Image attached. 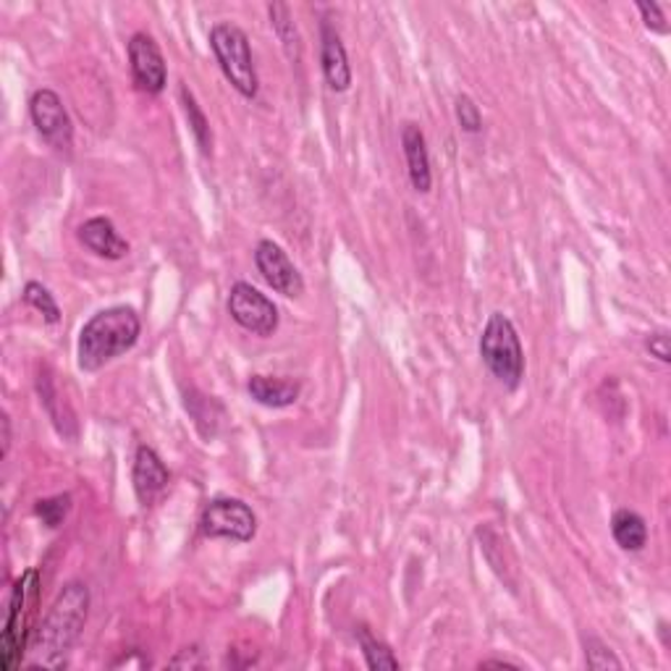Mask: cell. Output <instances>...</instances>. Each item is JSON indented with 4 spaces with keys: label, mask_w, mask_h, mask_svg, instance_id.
<instances>
[{
    "label": "cell",
    "mask_w": 671,
    "mask_h": 671,
    "mask_svg": "<svg viewBox=\"0 0 671 671\" xmlns=\"http://www.w3.org/2000/svg\"><path fill=\"white\" fill-rule=\"evenodd\" d=\"M480 669H520V667L511 661H483Z\"/></svg>",
    "instance_id": "cell-27"
},
{
    "label": "cell",
    "mask_w": 671,
    "mask_h": 671,
    "mask_svg": "<svg viewBox=\"0 0 671 671\" xmlns=\"http://www.w3.org/2000/svg\"><path fill=\"white\" fill-rule=\"evenodd\" d=\"M68 509H72V496L61 494L34 504V517L43 520V524H47V528H58V524H64Z\"/></svg>",
    "instance_id": "cell-21"
},
{
    "label": "cell",
    "mask_w": 671,
    "mask_h": 671,
    "mask_svg": "<svg viewBox=\"0 0 671 671\" xmlns=\"http://www.w3.org/2000/svg\"><path fill=\"white\" fill-rule=\"evenodd\" d=\"M87 608H89V591L82 583H68L64 591L58 593L55 604L47 612L43 627L37 629V638H34L32 653L37 656V661L32 667H51L61 669L66 663L68 648L74 646L79 638L82 627L87 621Z\"/></svg>",
    "instance_id": "cell-1"
},
{
    "label": "cell",
    "mask_w": 671,
    "mask_h": 671,
    "mask_svg": "<svg viewBox=\"0 0 671 671\" xmlns=\"http://www.w3.org/2000/svg\"><path fill=\"white\" fill-rule=\"evenodd\" d=\"M30 116L34 129L43 140L58 152H68L74 144V127L68 119V110L64 108L58 95L53 89H37L30 100Z\"/></svg>",
    "instance_id": "cell-7"
},
{
    "label": "cell",
    "mask_w": 671,
    "mask_h": 671,
    "mask_svg": "<svg viewBox=\"0 0 671 671\" xmlns=\"http://www.w3.org/2000/svg\"><path fill=\"white\" fill-rule=\"evenodd\" d=\"M321 68L325 85L334 89V93H347L351 87V66L347 47H344L342 34H338V30L328 19L321 24Z\"/></svg>",
    "instance_id": "cell-11"
},
{
    "label": "cell",
    "mask_w": 671,
    "mask_h": 671,
    "mask_svg": "<svg viewBox=\"0 0 671 671\" xmlns=\"http://www.w3.org/2000/svg\"><path fill=\"white\" fill-rule=\"evenodd\" d=\"M76 237H79V241L89 249V252L98 255V258L121 260L129 255V241L116 231L113 220L110 218L98 216L85 220V224L79 226V231H76Z\"/></svg>",
    "instance_id": "cell-13"
},
{
    "label": "cell",
    "mask_w": 671,
    "mask_h": 671,
    "mask_svg": "<svg viewBox=\"0 0 671 671\" xmlns=\"http://www.w3.org/2000/svg\"><path fill=\"white\" fill-rule=\"evenodd\" d=\"M612 535L621 551H642L648 543V524L638 511L619 509L612 517Z\"/></svg>",
    "instance_id": "cell-16"
},
{
    "label": "cell",
    "mask_w": 671,
    "mask_h": 671,
    "mask_svg": "<svg viewBox=\"0 0 671 671\" xmlns=\"http://www.w3.org/2000/svg\"><path fill=\"white\" fill-rule=\"evenodd\" d=\"M0 428H3V448H0V456H6L11 448V418H9V414H3V418H0Z\"/></svg>",
    "instance_id": "cell-26"
},
{
    "label": "cell",
    "mask_w": 671,
    "mask_h": 671,
    "mask_svg": "<svg viewBox=\"0 0 671 671\" xmlns=\"http://www.w3.org/2000/svg\"><path fill=\"white\" fill-rule=\"evenodd\" d=\"M129 68L134 87L140 93L161 95L169 82V68H165V58L150 34L137 32L129 40Z\"/></svg>",
    "instance_id": "cell-8"
},
{
    "label": "cell",
    "mask_w": 671,
    "mask_h": 671,
    "mask_svg": "<svg viewBox=\"0 0 671 671\" xmlns=\"http://www.w3.org/2000/svg\"><path fill=\"white\" fill-rule=\"evenodd\" d=\"M268 13H271V26L279 34L283 51L292 61L300 58V32H296V24L292 19V11H289V6L283 3H271L268 6Z\"/></svg>",
    "instance_id": "cell-18"
},
{
    "label": "cell",
    "mask_w": 671,
    "mask_h": 671,
    "mask_svg": "<svg viewBox=\"0 0 671 671\" xmlns=\"http://www.w3.org/2000/svg\"><path fill=\"white\" fill-rule=\"evenodd\" d=\"M585 661L587 669H621V661L598 638H585Z\"/></svg>",
    "instance_id": "cell-22"
},
{
    "label": "cell",
    "mask_w": 671,
    "mask_h": 671,
    "mask_svg": "<svg viewBox=\"0 0 671 671\" xmlns=\"http://www.w3.org/2000/svg\"><path fill=\"white\" fill-rule=\"evenodd\" d=\"M210 47L216 53V61L228 79V85L237 89L241 98H258V68H255L252 47H249L245 30L228 22L216 24L210 30Z\"/></svg>",
    "instance_id": "cell-4"
},
{
    "label": "cell",
    "mask_w": 671,
    "mask_h": 671,
    "mask_svg": "<svg viewBox=\"0 0 671 671\" xmlns=\"http://www.w3.org/2000/svg\"><path fill=\"white\" fill-rule=\"evenodd\" d=\"M480 357L498 383L507 391L520 389L524 378V351L515 323L504 313L488 317L480 334Z\"/></svg>",
    "instance_id": "cell-3"
},
{
    "label": "cell",
    "mask_w": 671,
    "mask_h": 671,
    "mask_svg": "<svg viewBox=\"0 0 671 671\" xmlns=\"http://www.w3.org/2000/svg\"><path fill=\"white\" fill-rule=\"evenodd\" d=\"M226 307L234 323H239L241 328L255 336H273L275 328H279V307L266 294L258 292L252 283H234Z\"/></svg>",
    "instance_id": "cell-6"
},
{
    "label": "cell",
    "mask_w": 671,
    "mask_h": 671,
    "mask_svg": "<svg viewBox=\"0 0 671 671\" xmlns=\"http://www.w3.org/2000/svg\"><path fill=\"white\" fill-rule=\"evenodd\" d=\"M357 640H359V646H362L365 661H368L370 669H378V671H383V669L397 671L399 669V659L391 653V648L386 646V642L372 638L368 629L359 627L357 629Z\"/></svg>",
    "instance_id": "cell-19"
},
{
    "label": "cell",
    "mask_w": 671,
    "mask_h": 671,
    "mask_svg": "<svg viewBox=\"0 0 671 671\" xmlns=\"http://www.w3.org/2000/svg\"><path fill=\"white\" fill-rule=\"evenodd\" d=\"M199 530L205 538L249 543L258 532V517L239 498H213L199 517Z\"/></svg>",
    "instance_id": "cell-5"
},
{
    "label": "cell",
    "mask_w": 671,
    "mask_h": 671,
    "mask_svg": "<svg viewBox=\"0 0 671 671\" xmlns=\"http://www.w3.org/2000/svg\"><path fill=\"white\" fill-rule=\"evenodd\" d=\"M34 587H37V572L30 570L24 577H19V583L13 585V596L9 606V619H6L3 638H0V667L6 671L13 669L17 663L19 650L24 642V604L26 598L34 596Z\"/></svg>",
    "instance_id": "cell-10"
},
{
    "label": "cell",
    "mask_w": 671,
    "mask_h": 671,
    "mask_svg": "<svg viewBox=\"0 0 671 671\" xmlns=\"http://www.w3.org/2000/svg\"><path fill=\"white\" fill-rule=\"evenodd\" d=\"M646 349L650 351V357H656L659 362L669 365L671 362V342L667 334H653L646 338Z\"/></svg>",
    "instance_id": "cell-25"
},
{
    "label": "cell",
    "mask_w": 671,
    "mask_h": 671,
    "mask_svg": "<svg viewBox=\"0 0 671 671\" xmlns=\"http://www.w3.org/2000/svg\"><path fill=\"white\" fill-rule=\"evenodd\" d=\"M255 266L262 275V281L283 296H300L304 292L302 273L289 260V255L271 239H262L258 249H255Z\"/></svg>",
    "instance_id": "cell-9"
},
{
    "label": "cell",
    "mask_w": 671,
    "mask_h": 671,
    "mask_svg": "<svg viewBox=\"0 0 671 671\" xmlns=\"http://www.w3.org/2000/svg\"><path fill=\"white\" fill-rule=\"evenodd\" d=\"M24 302L30 304V307L37 310V313L43 315L47 323H58L61 321L58 302L53 300V294L47 292L43 283H37V281L26 283V286H24Z\"/></svg>",
    "instance_id": "cell-20"
},
{
    "label": "cell",
    "mask_w": 671,
    "mask_h": 671,
    "mask_svg": "<svg viewBox=\"0 0 671 671\" xmlns=\"http://www.w3.org/2000/svg\"><path fill=\"white\" fill-rule=\"evenodd\" d=\"M401 148H404L407 171H410V182L414 186V192L428 195L433 186L431 155H428L425 134L418 123H404V129H401Z\"/></svg>",
    "instance_id": "cell-14"
},
{
    "label": "cell",
    "mask_w": 671,
    "mask_h": 671,
    "mask_svg": "<svg viewBox=\"0 0 671 671\" xmlns=\"http://www.w3.org/2000/svg\"><path fill=\"white\" fill-rule=\"evenodd\" d=\"M638 11H640L642 22H646L648 30H653V32H659V34H667L669 32L667 17H663V11H661L659 3H638Z\"/></svg>",
    "instance_id": "cell-24"
},
{
    "label": "cell",
    "mask_w": 671,
    "mask_h": 671,
    "mask_svg": "<svg viewBox=\"0 0 671 671\" xmlns=\"http://www.w3.org/2000/svg\"><path fill=\"white\" fill-rule=\"evenodd\" d=\"M140 315L131 307L116 304V307L100 310L85 323L79 334V368L85 372H98L113 362L116 357L127 355L140 342Z\"/></svg>",
    "instance_id": "cell-2"
},
{
    "label": "cell",
    "mask_w": 671,
    "mask_h": 671,
    "mask_svg": "<svg viewBox=\"0 0 671 671\" xmlns=\"http://www.w3.org/2000/svg\"><path fill=\"white\" fill-rule=\"evenodd\" d=\"M182 106L186 113V121H190L192 134H195V140L199 144V150H203V155H210L213 152V131H210V121H207L205 110L199 108V102L195 95L190 93V87H182Z\"/></svg>",
    "instance_id": "cell-17"
},
{
    "label": "cell",
    "mask_w": 671,
    "mask_h": 671,
    "mask_svg": "<svg viewBox=\"0 0 671 671\" xmlns=\"http://www.w3.org/2000/svg\"><path fill=\"white\" fill-rule=\"evenodd\" d=\"M249 397L258 404L271 407V410H283V407H292L300 399L302 386L296 380L289 378H271V376H252L247 383Z\"/></svg>",
    "instance_id": "cell-15"
},
{
    "label": "cell",
    "mask_w": 671,
    "mask_h": 671,
    "mask_svg": "<svg viewBox=\"0 0 671 671\" xmlns=\"http://www.w3.org/2000/svg\"><path fill=\"white\" fill-rule=\"evenodd\" d=\"M169 467L163 465L161 456L155 454V448L140 446L134 456V469H131V483H134V494L140 498L142 507L155 504V498L169 488Z\"/></svg>",
    "instance_id": "cell-12"
},
{
    "label": "cell",
    "mask_w": 671,
    "mask_h": 671,
    "mask_svg": "<svg viewBox=\"0 0 671 671\" xmlns=\"http://www.w3.org/2000/svg\"><path fill=\"white\" fill-rule=\"evenodd\" d=\"M456 121H459V127L469 131V134H477V131L483 129L480 108L475 106V100L469 98V95H459V98H456Z\"/></svg>",
    "instance_id": "cell-23"
}]
</instances>
